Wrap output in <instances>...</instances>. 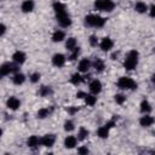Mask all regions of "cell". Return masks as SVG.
<instances>
[{
  "label": "cell",
  "instance_id": "1",
  "mask_svg": "<svg viewBox=\"0 0 155 155\" xmlns=\"http://www.w3.org/2000/svg\"><path fill=\"white\" fill-rule=\"evenodd\" d=\"M138 59H139V53L136 50H132L127 53L125 61H124V68L126 70H133L138 65Z\"/></svg>",
  "mask_w": 155,
  "mask_h": 155
},
{
  "label": "cell",
  "instance_id": "2",
  "mask_svg": "<svg viewBox=\"0 0 155 155\" xmlns=\"http://www.w3.org/2000/svg\"><path fill=\"white\" fill-rule=\"evenodd\" d=\"M105 18L101 17L99 15H87L85 17V24L88 27H94V28H102L105 24Z\"/></svg>",
  "mask_w": 155,
  "mask_h": 155
},
{
  "label": "cell",
  "instance_id": "3",
  "mask_svg": "<svg viewBox=\"0 0 155 155\" xmlns=\"http://www.w3.org/2000/svg\"><path fill=\"white\" fill-rule=\"evenodd\" d=\"M94 10L102 11V12H111L115 7V4L113 0H94L93 4Z\"/></svg>",
  "mask_w": 155,
  "mask_h": 155
},
{
  "label": "cell",
  "instance_id": "4",
  "mask_svg": "<svg viewBox=\"0 0 155 155\" xmlns=\"http://www.w3.org/2000/svg\"><path fill=\"white\" fill-rule=\"evenodd\" d=\"M117 87L121 90H136L137 82L128 76H121L117 80Z\"/></svg>",
  "mask_w": 155,
  "mask_h": 155
},
{
  "label": "cell",
  "instance_id": "5",
  "mask_svg": "<svg viewBox=\"0 0 155 155\" xmlns=\"http://www.w3.org/2000/svg\"><path fill=\"white\" fill-rule=\"evenodd\" d=\"M17 71H18V68H17V65H16L15 62L13 63H10V62L4 63L0 67V74H1V76H7V75H10L12 73H17Z\"/></svg>",
  "mask_w": 155,
  "mask_h": 155
},
{
  "label": "cell",
  "instance_id": "6",
  "mask_svg": "<svg viewBox=\"0 0 155 155\" xmlns=\"http://www.w3.org/2000/svg\"><path fill=\"white\" fill-rule=\"evenodd\" d=\"M56 18H57V22L61 27L63 28H68L70 24H71V18L70 16L68 15V12H63V13H59V15H56Z\"/></svg>",
  "mask_w": 155,
  "mask_h": 155
},
{
  "label": "cell",
  "instance_id": "7",
  "mask_svg": "<svg viewBox=\"0 0 155 155\" xmlns=\"http://www.w3.org/2000/svg\"><path fill=\"white\" fill-rule=\"evenodd\" d=\"M56 142V136L52 134V133H48V134H45L41 137V145L42 147H46V148H51Z\"/></svg>",
  "mask_w": 155,
  "mask_h": 155
},
{
  "label": "cell",
  "instance_id": "8",
  "mask_svg": "<svg viewBox=\"0 0 155 155\" xmlns=\"http://www.w3.org/2000/svg\"><path fill=\"white\" fill-rule=\"evenodd\" d=\"M113 46H114V42H113V40H111L110 38H108V36L103 38V39L101 40V42H99V47H101V50H102L103 52L110 51V50L113 48Z\"/></svg>",
  "mask_w": 155,
  "mask_h": 155
},
{
  "label": "cell",
  "instance_id": "9",
  "mask_svg": "<svg viewBox=\"0 0 155 155\" xmlns=\"http://www.w3.org/2000/svg\"><path fill=\"white\" fill-rule=\"evenodd\" d=\"M65 62H67V57H65L63 53H56V54H53V57H52V64H53L54 67L61 68V67H63V65L65 64Z\"/></svg>",
  "mask_w": 155,
  "mask_h": 155
},
{
  "label": "cell",
  "instance_id": "10",
  "mask_svg": "<svg viewBox=\"0 0 155 155\" xmlns=\"http://www.w3.org/2000/svg\"><path fill=\"white\" fill-rule=\"evenodd\" d=\"M91 65H92V63L88 58H82V59H80V62L78 64V70L80 73H87L90 70Z\"/></svg>",
  "mask_w": 155,
  "mask_h": 155
},
{
  "label": "cell",
  "instance_id": "11",
  "mask_svg": "<svg viewBox=\"0 0 155 155\" xmlns=\"http://www.w3.org/2000/svg\"><path fill=\"white\" fill-rule=\"evenodd\" d=\"M88 88H90V92H91V93H93V94L97 96V94L101 93V91H102V82H101L99 80L94 79V80H92V81L90 82Z\"/></svg>",
  "mask_w": 155,
  "mask_h": 155
},
{
  "label": "cell",
  "instance_id": "12",
  "mask_svg": "<svg viewBox=\"0 0 155 155\" xmlns=\"http://www.w3.org/2000/svg\"><path fill=\"white\" fill-rule=\"evenodd\" d=\"M25 59H27V56H25V53L23 52V51H16V52H13V54H12V61L17 64V65H19V64H23L24 62H25Z\"/></svg>",
  "mask_w": 155,
  "mask_h": 155
},
{
  "label": "cell",
  "instance_id": "13",
  "mask_svg": "<svg viewBox=\"0 0 155 155\" xmlns=\"http://www.w3.org/2000/svg\"><path fill=\"white\" fill-rule=\"evenodd\" d=\"M6 107L10 109V110H17L19 107H21V101L17 98V97H10L7 101H6Z\"/></svg>",
  "mask_w": 155,
  "mask_h": 155
},
{
  "label": "cell",
  "instance_id": "14",
  "mask_svg": "<svg viewBox=\"0 0 155 155\" xmlns=\"http://www.w3.org/2000/svg\"><path fill=\"white\" fill-rule=\"evenodd\" d=\"M155 122V119L149 115V114H144L140 119H139V125L143 126V127H150Z\"/></svg>",
  "mask_w": 155,
  "mask_h": 155
},
{
  "label": "cell",
  "instance_id": "15",
  "mask_svg": "<svg viewBox=\"0 0 155 155\" xmlns=\"http://www.w3.org/2000/svg\"><path fill=\"white\" fill-rule=\"evenodd\" d=\"M110 128H113L108 122L105 124V125H103V126H101L98 130H97V134H98V137L99 138H102V139H104V138H108V136H109V132H110Z\"/></svg>",
  "mask_w": 155,
  "mask_h": 155
},
{
  "label": "cell",
  "instance_id": "16",
  "mask_svg": "<svg viewBox=\"0 0 155 155\" xmlns=\"http://www.w3.org/2000/svg\"><path fill=\"white\" fill-rule=\"evenodd\" d=\"M78 138L75 136H67L64 138V148L67 149H74L78 144Z\"/></svg>",
  "mask_w": 155,
  "mask_h": 155
},
{
  "label": "cell",
  "instance_id": "17",
  "mask_svg": "<svg viewBox=\"0 0 155 155\" xmlns=\"http://www.w3.org/2000/svg\"><path fill=\"white\" fill-rule=\"evenodd\" d=\"M27 145L29 148H31V149H35L39 145H41V138H39L38 136H30L27 139Z\"/></svg>",
  "mask_w": 155,
  "mask_h": 155
},
{
  "label": "cell",
  "instance_id": "18",
  "mask_svg": "<svg viewBox=\"0 0 155 155\" xmlns=\"http://www.w3.org/2000/svg\"><path fill=\"white\" fill-rule=\"evenodd\" d=\"M34 7H35V4H34L33 0H24V1L22 2V5H21V10H22V12H24V13L31 12V11L34 10Z\"/></svg>",
  "mask_w": 155,
  "mask_h": 155
},
{
  "label": "cell",
  "instance_id": "19",
  "mask_svg": "<svg viewBox=\"0 0 155 155\" xmlns=\"http://www.w3.org/2000/svg\"><path fill=\"white\" fill-rule=\"evenodd\" d=\"M64 39H65V33L63 30L57 29V30L53 31V34H52V41L53 42H61Z\"/></svg>",
  "mask_w": 155,
  "mask_h": 155
},
{
  "label": "cell",
  "instance_id": "20",
  "mask_svg": "<svg viewBox=\"0 0 155 155\" xmlns=\"http://www.w3.org/2000/svg\"><path fill=\"white\" fill-rule=\"evenodd\" d=\"M92 67L94 68V70H96L97 73H102V71L104 70V68H105V64H104L103 59L96 58V59L93 61V63H92Z\"/></svg>",
  "mask_w": 155,
  "mask_h": 155
},
{
  "label": "cell",
  "instance_id": "21",
  "mask_svg": "<svg viewBox=\"0 0 155 155\" xmlns=\"http://www.w3.org/2000/svg\"><path fill=\"white\" fill-rule=\"evenodd\" d=\"M25 81V75L24 74H22V73H19V71H17V73H15L13 74V76H12V82L15 84V85H22L23 82Z\"/></svg>",
  "mask_w": 155,
  "mask_h": 155
},
{
  "label": "cell",
  "instance_id": "22",
  "mask_svg": "<svg viewBox=\"0 0 155 155\" xmlns=\"http://www.w3.org/2000/svg\"><path fill=\"white\" fill-rule=\"evenodd\" d=\"M84 80H85V79H84V76L80 74V71H79V73L73 74V75H71V78H70V82H71L73 85H75V86L80 85V84H81Z\"/></svg>",
  "mask_w": 155,
  "mask_h": 155
},
{
  "label": "cell",
  "instance_id": "23",
  "mask_svg": "<svg viewBox=\"0 0 155 155\" xmlns=\"http://www.w3.org/2000/svg\"><path fill=\"white\" fill-rule=\"evenodd\" d=\"M139 110H140V113H143V114H149L150 111H151V105H150V103L148 102V101H142L140 102V104H139Z\"/></svg>",
  "mask_w": 155,
  "mask_h": 155
},
{
  "label": "cell",
  "instance_id": "24",
  "mask_svg": "<svg viewBox=\"0 0 155 155\" xmlns=\"http://www.w3.org/2000/svg\"><path fill=\"white\" fill-rule=\"evenodd\" d=\"M134 10H136L138 13H145L149 8H148V5H147L145 2L138 1V2H136V5H134Z\"/></svg>",
  "mask_w": 155,
  "mask_h": 155
},
{
  "label": "cell",
  "instance_id": "25",
  "mask_svg": "<svg viewBox=\"0 0 155 155\" xmlns=\"http://www.w3.org/2000/svg\"><path fill=\"white\" fill-rule=\"evenodd\" d=\"M53 11L56 15H59V13H63V12H67V8H65V5L59 2V1H56L53 4Z\"/></svg>",
  "mask_w": 155,
  "mask_h": 155
},
{
  "label": "cell",
  "instance_id": "26",
  "mask_svg": "<svg viewBox=\"0 0 155 155\" xmlns=\"http://www.w3.org/2000/svg\"><path fill=\"white\" fill-rule=\"evenodd\" d=\"M78 47V42H76V39L75 38H68L67 41H65V48L68 51H73L74 48Z\"/></svg>",
  "mask_w": 155,
  "mask_h": 155
},
{
  "label": "cell",
  "instance_id": "27",
  "mask_svg": "<svg viewBox=\"0 0 155 155\" xmlns=\"http://www.w3.org/2000/svg\"><path fill=\"white\" fill-rule=\"evenodd\" d=\"M84 101H85V103H86L87 105L93 107V105L97 103V97H96V94H93V93H91V94H86L85 98H84Z\"/></svg>",
  "mask_w": 155,
  "mask_h": 155
},
{
  "label": "cell",
  "instance_id": "28",
  "mask_svg": "<svg viewBox=\"0 0 155 155\" xmlns=\"http://www.w3.org/2000/svg\"><path fill=\"white\" fill-rule=\"evenodd\" d=\"M88 134H90L88 130L85 128L84 126H81V127L79 128V131H78V139H79V140H84V139H86V138L88 137Z\"/></svg>",
  "mask_w": 155,
  "mask_h": 155
},
{
  "label": "cell",
  "instance_id": "29",
  "mask_svg": "<svg viewBox=\"0 0 155 155\" xmlns=\"http://www.w3.org/2000/svg\"><path fill=\"white\" fill-rule=\"evenodd\" d=\"M52 93V88L50 86H41L40 90H39V94L41 97H47Z\"/></svg>",
  "mask_w": 155,
  "mask_h": 155
},
{
  "label": "cell",
  "instance_id": "30",
  "mask_svg": "<svg viewBox=\"0 0 155 155\" xmlns=\"http://www.w3.org/2000/svg\"><path fill=\"white\" fill-rule=\"evenodd\" d=\"M48 115H50L48 108H41V109H39V111H38V117H39V119H45V117H47Z\"/></svg>",
  "mask_w": 155,
  "mask_h": 155
},
{
  "label": "cell",
  "instance_id": "31",
  "mask_svg": "<svg viewBox=\"0 0 155 155\" xmlns=\"http://www.w3.org/2000/svg\"><path fill=\"white\" fill-rule=\"evenodd\" d=\"M74 128H75V125H74V122H73L71 120H67V121L64 122V131L71 132Z\"/></svg>",
  "mask_w": 155,
  "mask_h": 155
},
{
  "label": "cell",
  "instance_id": "32",
  "mask_svg": "<svg viewBox=\"0 0 155 155\" xmlns=\"http://www.w3.org/2000/svg\"><path fill=\"white\" fill-rule=\"evenodd\" d=\"M71 53H70V56L68 57V59L69 61H75L76 58H78V56L80 54V47H76V48H74L73 51H70Z\"/></svg>",
  "mask_w": 155,
  "mask_h": 155
},
{
  "label": "cell",
  "instance_id": "33",
  "mask_svg": "<svg viewBox=\"0 0 155 155\" xmlns=\"http://www.w3.org/2000/svg\"><path fill=\"white\" fill-rule=\"evenodd\" d=\"M114 101H115L117 104H124V103L126 102V97H125L124 94H121V93H117V94L114 96Z\"/></svg>",
  "mask_w": 155,
  "mask_h": 155
},
{
  "label": "cell",
  "instance_id": "34",
  "mask_svg": "<svg viewBox=\"0 0 155 155\" xmlns=\"http://www.w3.org/2000/svg\"><path fill=\"white\" fill-rule=\"evenodd\" d=\"M40 73H33V74H30V76H29V80L33 82V84H36V82H39V80H40Z\"/></svg>",
  "mask_w": 155,
  "mask_h": 155
},
{
  "label": "cell",
  "instance_id": "35",
  "mask_svg": "<svg viewBox=\"0 0 155 155\" xmlns=\"http://www.w3.org/2000/svg\"><path fill=\"white\" fill-rule=\"evenodd\" d=\"M88 41H90V45H91V46H97V45H99L98 38H97L96 35H91L90 39H88Z\"/></svg>",
  "mask_w": 155,
  "mask_h": 155
},
{
  "label": "cell",
  "instance_id": "36",
  "mask_svg": "<svg viewBox=\"0 0 155 155\" xmlns=\"http://www.w3.org/2000/svg\"><path fill=\"white\" fill-rule=\"evenodd\" d=\"M148 11H149V15H150V17H151V18H155V4H153Z\"/></svg>",
  "mask_w": 155,
  "mask_h": 155
},
{
  "label": "cell",
  "instance_id": "37",
  "mask_svg": "<svg viewBox=\"0 0 155 155\" xmlns=\"http://www.w3.org/2000/svg\"><path fill=\"white\" fill-rule=\"evenodd\" d=\"M78 153L79 154H88V149L86 147H81V148L78 149Z\"/></svg>",
  "mask_w": 155,
  "mask_h": 155
},
{
  "label": "cell",
  "instance_id": "38",
  "mask_svg": "<svg viewBox=\"0 0 155 155\" xmlns=\"http://www.w3.org/2000/svg\"><path fill=\"white\" fill-rule=\"evenodd\" d=\"M67 110H68L69 114H75V113L79 110V108H78V107H70V108H68Z\"/></svg>",
  "mask_w": 155,
  "mask_h": 155
},
{
  "label": "cell",
  "instance_id": "39",
  "mask_svg": "<svg viewBox=\"0 0 155 155\" xmlns=\"http://www.w3.org/2000/svg\"><path fill=\"white\" fill-rule=\"evenodd\" d=\"M86 94H87V93H85L84 91H79V92L76 93V97H78V98H85Z\"/></svg>",
  "mask_w": 155,
  "mask_h": 155
},
{
  "label": "cell",
  "instance_id": "40",
  "mask_svg": "<svg viewBox=\"0 0 155 155\" xmlns=\"http://www.w3.org/2000/svg\"><path fill=\"white\" fill-rule=\"evenodd\" d=\"M0 28H1V33H0V35L2 36V35L5 34V31H6V25H5V24H1Z\"/></svg>",
  "mask_w": 155,
  "mask_h": 155
},
{
  "label": "cell",
  "instance_id": "41",
  "mask_svg": "<svg viewBox=\"0 0 155 155\" xmlns=\"http://www.w3.org/2000/svg\"><path fill=\"white\" fill-rule=\"evenodd\" d=\"M151 80H153V82H154V84H155V74H154V75H153V78H151Z\"/></svg>",
  "mask_w": 155,
  "mask_h": 155
},
{
  "label": "cell",
  "instance_id": "42",
  "mask_svg": "<svg viewBox=\"0 0 155 155\" xmlns=\"http://www.w3.org/2000/svg\"><path fill=\"white\" fill-rule=\"evenodd\" d=\"M154 51H155V48H154Z\"/></svg>",
  "mask_w": 155,
  "mask_h": 155
}]
</instances>
